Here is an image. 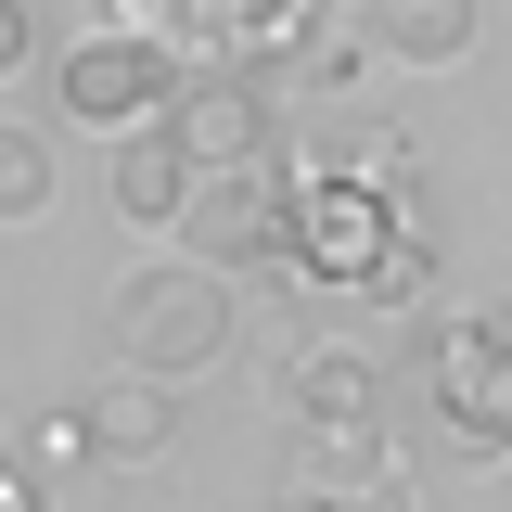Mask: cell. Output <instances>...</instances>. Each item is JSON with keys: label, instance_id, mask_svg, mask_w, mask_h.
<instances>
[{"label": "cell", "instance_id": "cell-14", "mask_svg": "<svg viewBox=\"0 0 512 512\" xmlns=\"http://www.w3.org/2000/svg\"><path fill=\"white\" fill-rule=\"evenodd\" d=\"M26 39H39V13H26V0H0V77L26 64Z\"/></svg>", "mask_w": 512, "mask_h": 512}, {"label": "cell", "instance_id": "cell-9", "mask_svg": "<svg viewBox=\"0 0 512 512\" xmlns=\"http://www.w3.org/2000/svg\"><path fill=\"white\" fill-rule=\"evenodd\" d=\"M77 436H90V461H167V448H180V384L103 372L77 397Z\"/></svg>", "mask_w": 512, "mask_h": 512}, {"label": "cell", "instance_id": "cell-4", "mask_svg": "<svg viewBox=\"0 0 512 512\" xmlns=\"http://www.w3.org/2000/svg\"><path fill=\"white\" fill-rule=\"evenodd\" d=\"M423 397L474 461H512V308H448L423 333Z\"/></svg>", "mask_w": 512, "mask_h": 512}, {"label": "cell", "instance_id": "cell-15", "mask_svg": "<svg viewBox=\"0 0 512 512\" xmlns=\"http://www.w3.org/2000/svg\"><path fill=\"white\" fill-rule=\"evenodd\" d=\"M0 512H39V487H26V474H13V461H0Z\"/></svg>", "mask_w": 512, "mask_h": 512}, {"label": "cell", "instance_id": "cell-3", "mask_svg": "<svg viewBox=\"0 0 512 512\" xmlns=\"http://www.w3.org/2000/svg\"><path fill=\"white\" fill-rule=\"evenodd\" d=\"M192 64L167 52V39H141V26H103V39H77V52L52 64V103L64 128H90V141H167V116H180Z\"/></svg>", "mask_w": 512, "mask_h": 512}, {"label": "cell", "instance_id": "cell-13", "mask_svg": "<svg viewBox=\"0 0 512 512\" xmlns=\"http://www.w3.org/2000/svg\"><path fill=\"white\" fill-rule=\"evenodd\" d=\"M39 205H52V141H39V128H13V116H0V231H26Z\"/></svg>", "mask_w": 512, "mask_h": 512}, {"label": "cell", "instance_id": "cell-8", "mask_svg": "<svg viewBox=\"0 0 512 512\" xmlns=\"http://www.w3.org/2000/svg\"><path fill=\"white\" fill-rule=\"evenodd\" d=\"M282 397L308 410V436H359V423H384V359L372 346H282Z\"/></svg>", "mask_w": 512, "mask_h": 512}, {"label": "cell", "instance_id": "cell-7", "mask_svg": "<svg viewBox=\"0 0 512 512\" xmlns=\"http://www.w3.org/2000/svg\"><path fill=\"white\" fill-rule=\"evenodd\" d=\"M167 141L192 154V180H218V167H269V90H256L244 64H205L180 90V116H167Z\"/></svg>", "mask_w": 512, "mask_h": 512}, {"label": "cell", "instance_id": "cell-16", "mask_svg": "<svg viewBox=\"0 0 512 512\" xmlns=\"http://www.w3.org/2000/svg\"><path fill=\"white\" fill-rule=\"evenodd\" d=\"M295 13H308V26H320V13H359V0H295Z\"/></svg>", "mask_w": 512, "mask_h": 512}, {"label": "cell", "instance_id": "cell-12", "mask_svg": "<svg viewBox=\"0 0 512 512\" xmlns=\"http://www.w3.org/2000/svg\"><path fill=\"white\" fill-rule=\"evenodd\" d=\"M282 512H423V487L410 474H295Z\"/></svg>", "mask_w": 512, "mask_h": 512}, {"label": "cell", "instance_id": "cell-11", "mask_svg": "<svg viewBox=\"0 0 512 512\" xmlns=\"http://www.w3.org/2000/svg\"><path fill=\"white\" fill-rule=\"evenodd\" d=\"M116 218L128 231H180L192 218V154L180 141H128L116 154Z\"/></svg>", "mask_w": 512, "mask_h": 512}, {"label": "cell", "instance_id": "cell-5", "mask_svg": "<svg viewBox=\"0 0 512 512\" xmlns=\"http://www.w3.org/2000/svg\"><path fill=\"white\" fill-rule=\"evenodd\" d=\"M141 39H167L180 64H269V52H308V13L295 0H128Z\"/></svg>", "mask_w": 512, "mask_h": 512}, {"label": "cell", "instance_id": "cell-10", "mask_svg": "<svg viewBox=\"0 0 512 512\" xmlns=\"http://www.w3.org/2000/svg\"><path fill=\"white\" fill-rule=\"evenodd\" d=\"M474 13L487 0H359V39L384 64H461L474 52Z\"/></svg>", "mask_w": 512, "mask_h": 512}, {"label": "cell", "instance_id": "cell-6", "mask_svg": "<svg viewBox=\"0 0 512 512\" xmlns=\"http://www.w3.org/2000/svg\"><path fill=\"white\" fill-rule=\"evenodd\" d=\"M282 218H295V167H218L192 180V256L205 269H282Z\"/></svg>", "mask_w": 512, "mask_h": 512}, {"label": "cell", "instance_id": "cell-1", "mask_svg": "<svg viewBox=\"0 0 512 512\" xmlns=\"http://www.w3.org/2000/svg\"><path fill=\"white\" fill-rule=\"evenodd\" d=\"M282 269H308L333 295H423V269H436V231H423V205L410 192H372L346 180V167H295V218H282Z\"/></svg>", "mask_w": 512, "mask_h": 512}, {"label": "cell", "instance_id": "cell-2", "mask_svg": "<svg viewBox=\"0 0 512 512\" xmlns=\"http://www.w3.org/2000/svg\"><path fill=\"white\" fill-rule=\"evenodd\" d=\"M231 269H205V256H154V269H128L116 295H103V333H116V372L141 384H192L218 346H231Z\"/></svg>", "mask_w": 512, "mask_h": 512}]
</instances>
